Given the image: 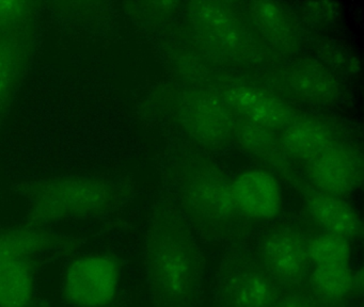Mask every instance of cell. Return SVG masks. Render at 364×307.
Wrapping results in <instances>:
<instances>
[{"label":"cell","instance_id":"6da1fadb","mask_svg":"<svg viewBox=\"0 0 364 307\" xmlns=\"http://www.w3.org/2000/svg\"><path fill=\"white\" fill-rule=\"evenodd\" d=\"M204 262L188 228L168 208L155 213L146 242V272L155 307H193Z\"/></svg>","mask_w":364,"mask_h":307},{"label":"cell","instance_id":"7a4b0ae2","mask_svg":"<svg viewBox=\"0 0 364 307\" xmlns=\"http://www.w3.org/2000/svg\"><path fill=\"white\" fill-rule=\"evenodd\" d=\"M12 189L26 204V222L40 226L99 219L112 213L123 198L114 181L91 175L46 177L16 183Z\"/></svg>","mask_w":364,"mask_h":307},{"label":"cell","instance_id":"3957f363","mask_svg":"<svg viewBox=\"0 0 364 307\" xmlns=\"http://www.w3.org/2000/svg\"><path fill=\"white\" fill-rule=\"evenodd\" d=\"M233 181L223 171L202 166L185 173L180 183L183 208L196 225L212 236L228 237L240 225Z\"/></svg>","mask_w":364,"mask_h":307},{"label":"cell","instance_id":"277c9868","mask_svg":"<svg viewBox=\"0 0 364 307\" xmlns=\"http://www.w3.org/2000/svg\"><path fill=\"white\" fill-rule=\"evenodd\" d=\"M121 262L107 253L73 258L61 277V298L70 307H112L118 298Z\"/></svg>","mask_w":364,"mask_h":307},{"label":"cell","instance_id":"5b68a950","mask_svg":"<svg viewBox=\"0 0 364 307\" xmlns=\"http://www.w3.org/2000/svg\"><path fill=\"white\" fill-rule=\"evenodd\" d=\"M283 288L248 252L228 254L217 274L219 307H272Z\"/></svg>","mask_w":364,"mask_h":307},{"label":"cell","instance_id":"8992f818","mask_svg":"<svg viewBox=\"0 0 364 307\" xmlns=\"http://www.w3.org/2000/svg\"><path fill=\"white\" fill-rule=\"evenodd\" d=\"M265 270L283 287L306 284L310 272L306 232L297 226L278 225L264 235L257 254Z\"/></svg>","mask_w":364,"mask_h":307},{"label":"cell","instance_id":"52a82bcc","mask_svg":"<svg viewBox=\"0 0 364 307\" xmlns=\"http://www.w3.org/2000/svg\"><path fill=\"white\" fill-rule=\"evenodd\" d=\"M306 174L315 190L344 198L359 189L363 181L361 154L350 145L333 146L306 163Z\"/></svg>","mask_w":364,"mask_h":307},{"label":"cell","instance_id":"ba28073f","mask_svg":"<svg viewBox=\"0 0 364 307\" xmlns=\"http://www.w3.org/2000/svg\"><path fill=\"white\" fill-rule=\"evenodd\" d=\"M178 117L187 132L204 144H225L235 132L229 109L210 94H185L178 107Z\"/></svg>","mask_w":364,"mask_h":307},{"label":"cell","instance_id":"9c48e42d","mask_svg":"<svg viewBox=\"0 0 364 307\" xmlns=\"http://www.w3.org/2000/svg\"><path fill=\"white\" fill-rule=\"evenodd\" d=\"M36 45V21L0 32V122L26 75Z\"/></svg>","mask_w":364,"mask_h":307},{"label":"cell","instance_id":"30bf717a","mask_svg":"<svg viewBox=\"0 0 364 307\" xmlns=\"http://www.w3.org/2000/svg\"><path fill=\"white\" fill-rule=\"evenodd\" d=\"M76 239L55 232L48 226L25 223L0 228V266L24 258L43 259L57 252L71 251Z\"/></svg>","mask_w":364,"mask_h":307},{"label":"cell","instance_id":"8fae6325","mask_svg":"<svg viewBox=\"0 0 364 307\" xmlns=\"http://www.w3.org/2000/svg\"><path fill=\"white\" fill-rule=\"evenodd\" d=\"M233 196L240 217L251 221L274 219L282 208L280 183L272 173L252 170L234 179Z\"/></svg>","mask_w":364,"mask_h":307},{"label":"cell","instance_id":"7c38bea8","mask_svg":"<svg viewBox=\"0 0 364 307\" xmlns=\"http://www.w3.org/2000/svg\"><path fill=\"white\" fill-rule=\"evenodd\" d=\"M193 18L199 33L210 44L236 58L250 53L251 42L236 15L227 6L215 2H200L193 9Z\"/></svg>","mask_w":364,"mask_h":307},{"label":"cell","instance_id":"4fadbf2b","mask_svg":"<svg viewBox=\"0 0 364 307\" xmlns=\"http://www.w3.org/2000/svg\"><path fill=\"white\" fill-rule=\"evenodd\" d=\"M304 206L318 230L349 241L355 240L363 234L359 213L343 198L318 190H309L304 195Z\"/></svg>","mask_w":364,"mask_h":307},{"label":"cell","instance_id":"5bb4252c","mask_svg":"<svg viewBox=\"0 0 364 307\" xmlns=\"http://www.w3.org/2000/svg\"><path fill=\"white\" fill-rule=\"evenodd\" d=\"M228 104L237 111L245 121L255 125L274 129H282L293 119L289 107L272 94L255 87L236 85L225 94Z\"/></svg>","mask_w":364,"mask_h":307},{"label":"cell","instance_id":"9a60e30c","mask_svg":"<svg viewBox=\"0 0 364 307\" xmlns=\"http://www.w3.org/2000/svg\"><path fill=\"white\" fill-rule=\"evenodd\" d=\"M279 139L291 159L306 163L338 142L329 125L314 119H291Z\"/></svg>","mask_w":364,"mask_h":307},{"label":"cell","instance_id":"2e32d148","mask_svg":"<svg viewBox=\"0 0 364 307\" xmlns=\"http://www.w3.org/2000/svg\"><path fill=\"white\" fill-rule=\"evenodd\" d=\"M41 262L24 258L0 266V307H39L38 274Z\"/></svg>","mask_w":364,"mask_h":307},{"label":"cell","instance_id":"e0dca14e","mask_svg":"<svg viewBox=\"0 0 364 307\" xmlns=\"http://www.w3.org/2000/svg\"><path fill=\"white\" fill-rule=\"evenodd\" d=\"M306 287L317 298L342 305L362 289V274L349 266H316L311 268Z\"/></svg>","mask_w":364,"mask_h":307},{"label":"cell","instance_id":"ac0fdd59","mask_svg":"<svg viewBox=\"0 0 364 307\" xmlns=\"http://www.w3.org/2000/svg\"><path fill=\"white\" fill-rule=\"evenodd\" d=\"M235 132L242 146L252 156L266 163L282 168L289 156L283 149L280 139L272 134V129L245 121L236 127ZM291 159V158H289Z\"/></svg>","mask_w":364,"mask_h":307},{"label":"cell","instance_id":"d6986e66","mask_svg":"<svg viewBox=\"0 0 364 307\" xmlns=\"http://www.w3.org/2000/svg\"><path fill=\"white\" fill-rule=\"evenodd\" d=\"M306 249L311 266H349L351 241L319 230L306 234Z\"/></svg>","mask_w":364,"mask_h":307},{"label":"cell","instance_id":"ffe728a7","mask_svg":"<svg viewBox=\"0 0 364 307\" xmlns=\"http://www.w3.org/2000/svg\"><path fill=\"white\" fill-rule=\"evenodd\" d=\"M291 85L296 91L311 98L331 99L338 94V83L333 77L313 65L295 68L291 75Z\"/></svg>","mask_w":364,"mask_h":307},{"label":"cell","instance_id":"44dd1931","mask_svg":"<svg viewBox=\"0 0 364 307\" xmlns=\"http://www.w3.org/2000/svg\"><path fill=\"white\" fill-rule=\"evenodd\" d=\"M253 17L267 33L279 40L287 38L291 31V25L287 15L276 4L269 2L255 4L252 9Z\"/></svg>","mask_w":364,"mask_h":307},{"label":"cell","instance_id":"7402d4cb","mask_svg":"<svg viewBox=\"0 0 364 307\" xmlns=\"http://www.w3.org/2000/svg\"><path fill=\"white\" fill-rule=\"evenodd\" d=\"M39 2L0 1V32L36 21Z\"/></svg>","mask_w":364,"mask_h":307},{"label":"cell","instance_id":"603a6c76","mask_svg":"<svg viewBox=\"0 0 364 307\" xmlns=\"http://www.w3.org/2000/svg\"><path fill=\"white\" fill-rule=\"evenodd\" d=\"M272 307H342L317 298L306 284L296 287H284L282 293Z\"/></svg>","mask_w":364,"mask_h":307}]
</instances>
